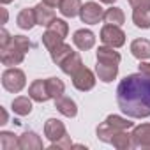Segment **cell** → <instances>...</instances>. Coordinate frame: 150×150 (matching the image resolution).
Listing matches in <instances>:
<instances>
[{
    "label": "cell",
    "mask_w": 150,
    "mask_h": 150,
    "mask_svg": "<svg viewBox=\"0 0 150 150\" xmlns=\"http://www.w3.org/2000/svg\"><path fill=\"white\" fill-rule=\"evenodd\" d=\"M117 103L129 118L150 117V78L141 72L125 76L117 87Z\"/></svg>",
    "instance_id": "obj_1"
},
{
    "label": "cell",
    "mask_w": 150,
    "mask_h": 150,
    "mask_svg": "<svg viewBox=\"0 0 150 150\" xmlns=\"http://www.w3.org/2000/svg\"><path fill=\"white\" fill-rule=\"evenodd\" d=\"M27 85V76L25 72L18 67H7L2 72V87L11 92V94H18L25 88Z\"/></svg>",
    "instance_id": "obj_2"
},
{
    "label": "cell",
    "mask_w": 150,
    "mask_h": 150,
    "mask_svg": "<svg viewBox=\"0 0 150 150\" xmlns=\"http://www.w3.org/2000/svg\"><path fill=\"white\" fill-rule=\"evenodd\" d=\"M101 41L106 46L111 48H122L125 44V32L118 27V25H110L106 23L101 28Z\"/></svg>",
    "instance_id": "obj_3"
},
{
    "label": "cell",
    "mask_w": 150,
    "mask_h": 150,
    "mask_svg": "<svg viewBox=\"0 0 150 150\" xmlns=\"http://www.w3.org/2000/svg\"><path fill=\"white\" fill-rule=\"evenodd\" d=\"M71 78H72L74 88H78L80 92H88V90H92L96 87V74L85 65L81 69H78Z\"/></svg>",
    "instance_id": "obj_4"
},
{
    "label": "cell",
    "mask_w": 150,
    "mask_h": 150,
    "mask_svg": "<svg viewBox=\"0 0 150 150\" xmlns=\"http://www.w3.org/2000/svg\"><path fill=\"white\" fill-rule=\"evenodd\" d=\"M80 20L87 25H97L104 20V9L97 2H87L81 6Z\"/></svg>",
    "instance_id": "obj_5"
},
{
    "label": "cell",
    "mask_w": 150,
    "mask_h": 150,
    "mask_svg": "<svg viewBox=\"0 0 150 150\" xmlns=\"http://www.w3.org/2000/svg\"><path fill=\"white\" fill-rule=\"evenodd\" d=\"M25 60V53L21 50H18L13 42H9L7 46L0 48V62L4 65L11 67V65H20Z\"/></svg>",
    "instance_id": "obj_6"
},
{
    "label": "cell",
    "mask_w": 150,
    "mask_h": 150,
    "mask_svg": "<svg viewBox=\"0 0 150 150\" xmlns=\"http://www.w3.org/2000/svg\"><path fill=\"white\" fill-rule=\"evenodd\" d=\"M131 136H132V145H134V148L150 150V124L134 125Z\"/></svg>",
    "instance_id": "obj_7"
},
{
    "label": "cell",
    "mask_w": 150,
    "mask_h": 150,
    "mask_svg": "<svg viewBox=\"0 0 150 150\" xmlns=\"http://www.w3.org/2000/svg\"><path fill=\"white\" fill-rule=\"evenodd\" d=\"M72 42H74V46H76L78 50L88 51V50H92L96 46V34L92 30H88V28H80V30L74 32Z\"/></svg>",
    "instance_id": "obj_8"
},
{
    "label": "cell",
    "mask_w": 150,
    "mask_h": 150,
    "mask_svg": "<svg viewBox=\"0 0 150 150\" xmlns=\"http://www.w3.org/2000/svg\"><path fill=\"white\" fill-rule=\"evenodd\" d=\"M67 134L65 131V125L64 122H60L58 118H48L46 124H44V136L53 143V141H58L60 138H64Z\"/></svg>",
    "instance_id": "obj_9"
},
{
    "label": "cell",
    "mask_w": 150,
    "mask_h": 150,
    "mask_svg": "<svg viewBox=\"0 0 150 150\" xmlns=\"http://www.w3.org/2000/svg\"><path fill=\"white\" fill-rule=\"evenodd\" d=\"M28 96L35 103H46V101H50L51 97L48 94L46 80H35V81H32L30 87H28Z\"/></svg>",
    "instance_id": "obj_10"
},
{
    "label": "cell",
    "mask_w": 150,
    "mask_h": 150,
    "mask_svg": "<svg viewBox=\"0 0 150 150\" xmlns=\"http://www.w3.org/2000/svg\"><path fill=\"white\" fill-rule=\"evenodd\" d=\"M55 108H57L58 113H62L67 118H74V117L78 115L76 103H74L71 97H67V96H60L58 99H55Z\"/></svg>",
    "instance_id": "obj_11"
},
{
    "label": "cell",
    "mask_w": 150,
    "mask_h": 150,
    "mask_svg": "<svg viewBox=\"0 0 150 150\" xmlns=\"http://www.w3.org/2000/svg\"><path fill=\"white\" fill-rule=\"evenodd\" d=\"M96 74L103 83H111L118 76V65L117 64H96Z\"/></svg>",
    "instance_id": "obj_12"
},
{
    "label": "cell",
    "mask_w": 150,
    "mask_h": 150,
    "mask_svg": "<svg viewBox=\"0 0 150 150\" xmlns=\"http://www.w3.org/2000/svg\"><path fill=\"white\" fill-rule=\"evenodd\" d=\"M42 139L34 131H25L20 136V150H42Z\"/></svg>",
    "instance_id": "obj_13"
},
{
    "label": "cell",
    "mask_w": 150,
    "mask_h": 150,
    "mask_svg": "<svg viewBox=\"0 0 150 150\" xmlns=\"http://www.w3.org/2000/svg\"><path fill=\"white\" fill-rule=\"evenodd\" d=\"M34 11H35L37 25H41V27H48V25L55 20V11H53V7H50V6L44 4V2L37 4V6L34 7Z\"/></svg>",
    "instance_id": "obj_14"
},
{
    "label": "cell",
    "mask_w": 150,
    "mask_h": 150,
    "mask_svg": "<svg viewBox=\"0 0 150 150\" xmlns=\"http://www.w3.org/2000/svg\"><path fill=\"white\" fill-rule=\"evenodd\" d=\"M16 25H18L21 30H32V28L37 25L34 7H25V9H21L20 14H18V18H16Z\"/></svg>",
    "instance_id": "obj_15"
},
{
    "label": "cell",
    "mask_w": 150,
    "mask_h": 150,
    "mask_svg": "<svg viewBox=\"0 0 150 150\" xmlns=\"http://www.w3.org/2000/svg\"><path fill=\"white\" fill-rule=\"evenodd\" d=\"M96 58H97V62H101V64H120V60H122V57H120V53L118 51H115V48H111V46H101L97 51H96Z\"/></svg>",
    "instance_id": "obj_16"
},
{
    "label": "cell",
    "mask_w": 150,
    "mask_h": 150,
    "mask_svg": "<svg viewBox=\"0 0 150 150\" xmlns=\"http://www.w3.org/2000/svg\"><path fill=\"white\" fill-rule=\"evenodd\" d=\"M131 53L139 62L148 60L150 58V41L148 39H134L131 42Z\"/></svg>",
    "instance_id": "obj_17"
},
{
    "label": "cell",
    "mask_w": 150,
    "mask_h": 150,
    "mask_svg": "<svg viewBox=\"0 0 150 150\" xmlns=\"http://www.w3.org/2000/svg\"><path fill=\"white\" fill-rule=\"evenodd\" d=\"M11 108H13V113H16L18 117H27L32 113V97H25V96H20L16 99H13L11 103Z\"/></svg>",
    "instance_id": "obj_18"
},
{
    "label": "cell",
    "mask_w": 150,
    "mask_h": 150,
    "mask_svg": "<svg viewBox=\"0 0 150 150\" xmlns=\"http://www.w3.org/2000/svg\"><path fill=\"white\" fill-rule=\"evenodd\" d=\"M81 6H83L81 0H62L58 6V11L65 18H76V16H80Z\"/></svg>",
    "instance_id": "obj_19"
},
{
    "label": "cell",
    "mask_w": 150,
    "mask_h": 150,
    "mask_svg": "<svg viewBox=\"0 0 150 150\" xmlns=\"http://www.w3.org/2000/svg\"><path fill=\"white\" fill-rule=\"evenodd\" d=\"M72 53H74V51H72V48H71L69 44L62 42V44H58L57 48H53V50L50 51V57H51L53 64H57V65L60 67V65L64 64V60H67Z\"/></svg>",
    "instance_id": "obj_20"
},
{
    "label": "cell",
    "mask_w": 150,
    "mask_h": 150,
    "mask_svg": "<svg viewBox=\"0 0 150 150\" xmlns=\"http://www.w3.org/2000/svg\"><path fill=\"white\" fill-rule=\"evenodd\" d=\"M81 67H83V60H81L80 53H76V51H74L67 60H64V64L60 65L62 72H64V74H67V76H72V74L76 72L78 69H81Z\"/></svg>",
    "instance_id": "obj_21"
},
{
    "label": "cell",
    "mask_w": 150,
    "mask_h": 150,
    "mask_svg": "<svg viewBox=\"0 0 150 150\" xmlns=\"http://www.w3.org/2000/svg\"><path fill=\"white\" fill-rule=\"evenodd\" d=\"M132 23L143 30L150 28V9H143V7L132 9Z\"/></svg>",
    "instance_id": "obj_22"
},
{
    "label": "cell",
    "mask_w": 150,
    "mask_h": 150,
    "mask_svg": "<svg viewBox=\"0 0 150 150\" xmlns=\"http://www.w3.org/2000/svg\"><path fill=\"white\" fill-rule=\"evenodd\" d=\"M0 148H4V150H18L20 148V138H16L14 132L2 131L0 132Z\"/></svg>",
    "instance_id": "obj_23"
},
{
    "label": "cell",
    "mask_w": 150,
    "mask_h": 150,
    "mask_svg": "<svg viewBox=\"0 0 150 150\" xmlns=\"http://www.w3.org/2000/svg\"><path fill=\"white\" fill-rule=\"evenodd\" d=\"M104 21L106 23H110V25H124V21H125V14H124V11L120 9V7H110V9H106L104 11Z\"/></svg>",
    "instance_id": "obj_24"
},
{
    "label": "cell",
    "mask_w": 150,
    "mask_h": 150,
    "mask_svg": "<svg viewBox=\"0 0 150 150\" xmlns=\"http://www.w3.org/2000/svg\"><path fill=\"white\" fill-rule=\"evenodd\" d=\"M46 87H48V94H50L51 99H58V97L64 96V92H65L64 81H62L60 78H55V76L46 80Z\"/></svg>",
    "instance_id": "obj_25"
},
{
    "label": "cell",
    "mask_w": 150,
    "mask_h": 150,
    "mask_svg": "<svg viewBox=\"0 0 150 150\" xmlns=\"http://www.w3.org/2000/svg\"><path fill=\"white\" fill-rule=\"evenodd\" d=\"M42 44H44V48L48 50V51H51L53 48H57L58 44H62L64 42V37L62 35H58L57 32H53V30H50V28H46V32L42 34Z\"/></svg>",
    "instance_id": "obj_26"
},
{
    "label": "cell",
    "mask_w": 150,
    "mask_h": 150,
    "mask_svg": "<svg viewBox=\"0 0 150 150\" xmlns=\"http://www.w3.org/2000/svg\"><path fill=\"white\" fill-rule=\"evenodd\" d=\"M106 122L110 125L117 127V129H122V131H129V129L134 127V122H131V120H127V118H124L120 115H108L106 117Z\"/></svg>",
    "instance_id": "obj_27"
},
{
    "label": "cell",
    "mask_w": 150,
    "mask_h": 150,
    "mask_svg": "<svg viewBox=\"0 0 150 150\" xmlns=\"http://www.w3.org/2000/svg\"><path fill=\"white\" fill-rule=\"evenodd\" d=\"M46 28H50V30H53V32H57L58 35H62L64 39L67 37V34H69V25L64 21V20H60V18H55Z\"/></svg>",
    "instance_id": "obj_28"
},
{
    "label": "cell",
    "mask_w": 150,
    "mask_h": 150,
    "mask_svg": "<svg viewBox=\"0 0 150 150\" xmlns=\"http://www.w3.org/2000/svg\"><path fill=\"white\" fill-rule=\"evenodd\" d=\"M11 42H13L18 50H21L23 53H27V51L32 48L30 39H28V37H25V35H13V37H11Z\"/></svg>",
    "instance_id": "obj_29"
},
{
    "label": "cell",
    "mask_w": 150,
    "mask_h": 150,
    "mask_svg": "<svg viewBox=\"0 0 150 150\" xmlns=\"http://www.w3.org/2000/svg\"><path fill=\"white\" fill-rule=\"evenodd\" d=\"M71 146H74V145H72L71 138L65 134V136L60 138L58 141H53V143L50 145V150H67V148H71Z\"/></svg>",
    "instance_id": "obj_30"
},
{
    "label": "cell",
    "mask_w": 150,
    "mask_h": 150,
    "mask_svg": "<svg viewBox=\"0 0 150 150\" xmlns=\"http://www.w3.org/2000/svg\"><path fill=\"white\" fill-rule=\"evenodd\" d=\"M127 2H129V6H131L132 9H136V7L150 9V0H127Z\"/></svg>",
    "instance_id": "obj_31"
},
{
    "label": "cell",
    "mask_w": 150,
    "mask_h": 150,
    "mask_svg": "<svg viewBox=\"0 0 150 150\" xmlns=\"http://www.w3.org/2000/svg\"><path fill=\"white\" fill-rule=\"evenodd\" d=\"M11 34L6 30V28H2V30H0V48H4V46H7L9 42H11Z\"/></svg>",
    "instance_id": "obj_32"
},
{
    "label": "cell",
    "mask_w": 150,
    "mask_h": 150,
    "mask_svg": "<svg viewBox=\"0 0 150 150\" xmlns=\"http://www.w3.org/2000/svg\"><path fill=\"white\" fill-rule=\"evenodd\" d=\"M138 69H139V72L143 74V76H146V78H150V62H139V65H138Z\"/></svg>",
    "instance_id": "obj_33"
},
{
    "label": "cell",
    "mask_w": 150,
    "mask_h": 150,
    "mask_svg": "<svg viewBox=\"0 0 150 150\" xmlns=\"http://www.w3.org/2000/svg\"><path fill=\"white\" fill-rule=\"evenodd\" d=\"M41 2L48 4L50 7H58V6H60V2H62V0H41Z\"/></svg>",
    "instance_id": "obj_34"
},
{
    "label": "cell",
    "mask_w": 150,
    "mask_h": 150,
    "mask_svg": "<svg viewBox=\"0 0 150 150\" xmlns=\"http://www.w3.org/2000/svg\"><path fill=\"white\" fill-rule=\"evenodd\" d=\"M0 111H2V122H0V125H4V124H7V111L4 108L0 110Z\"/></svg>",
    "instance_id": "obj_35"
},
{
    "label": "cell",
    "mask_w": 150,
    "mask_h": 150,
    "mask_svg": "<svg viewBox=\"0 0 150 150\" xmlns=\"http://www.w3.org/2000/svg\"><path fill=\"white\" fill-rule=\"evenodd\" d=\"M0 11H2V23H7V9H0Z\"/></svg>",
    "instance_id": "obj_36"
},
{
    "label": "cell",
    "mask_w": 150,
    "mask_h": 150,
    "mask_svg": "<svg viewBox=\"0 0 150 150\" xmlns=\"http://www.w3.org/2000/svg\"><path fill=\"white\" fill-rule=\"evenodd\" d=\"M99 2H103V4H108V6H113L117 0H99Z\"/></svg>",
    "instance_id": "obj_37"
},
{
    "label": "cell",
    "mask_w": 150,
    "mask_h": 150,
    "mask_svg": "<svg viewBox=\"0 0 150 150\" xmlns=\"http://www.w3.org/2000/svg\"><path fill=\"white\" fill-rule=\"evenodd\" d=\"M0 2H2L4 6H7V4H11V2H14V0H0Z\"/></svg>",
    "instance_id": "obj_38"
}]
</instances>
